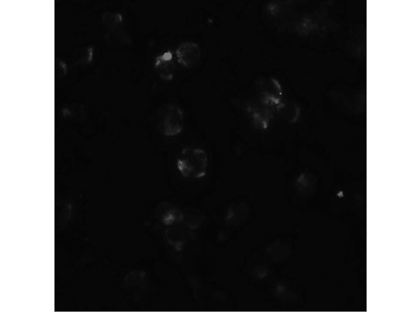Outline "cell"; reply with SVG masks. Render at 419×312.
<instances>
[{"instance_id": "7", "label": "cell", "mask_w": 419, "mask_h": 312, "mask_svg": "<svg viewBox=\"0 0 419 312\" xmlns=\"http://www.w3.org/2000/svg\"><path fill=\"white\" fill-rule=\"evenodd\" d=\"M249 214V207L243 202L230 205L224 215L225 223L229 226H236L241 223Z\"/></svg>"}, {"instance_id": "1", "label": "cell", "mask_w": 419, "mask_h": 312, "mask_svg": "<svg viewBox=\"0 0 419 312\" xmlns=\"http://www.w3.org/2000/svg\"><path fill=\"white\" fill-rule=\"evenodd\" d=\"M159 221L165 241L177 252L186 247L202 224L198 214L172 204L161 210Z\"/></svg>"}, {"instance_id": "2", "label": "cell", "mask_w": 419, "mask_h": 312, "mask_svg": "<svg viewBox=\"0 0 419 312\" xmlns=\"http://www.w3.org/2000/svg\"><path fill=\"white\" fill-rule=\"evenodd\" d=\"M175 163L176 170L182 178L197 181L207 175L210 168V158L207 152L203 148L188 146L179 151Z\"/></svg>"}, {"instance_id": "6", "label": "cell", "mask_w": 419, "mask_h": 312, "mask_svg": "<svg viewBox=\"0 0 419 312\" xmlns=\"http://www.w3.org/2000/svg\"><path fill=\"white\" fill-rule=\"evenodd\" d=\"M176 59L174 51L166 50L159 53L154 60V68L163 80H171L175 73Z\"/></svg>"}, {"instance_id": "3", "label": "cell", "mask_w": 419, "mask_h": 312, "mask_svg": "<svg viewBox=\"0 0 419 312\" xmlns=\"http://www.w3.org/2000/svg\"><path fill=\"white\" fill-rule=\"evenodd\" d=\"M185 114L182 107L175 103L166 104L161 110L159 124L162 133L167 138L179 135L184 128Z\"/></svg>"}, {"instance_id": "5", "label": "cell", "mask_w": 419, "mask_h": 312, "mask_svg": "<svg viewBox=\"0 0 419 312\" xmlns=\"http://www.w3.org/2000/svg\"><path fill=\"white\" fill-rule=\"evenodd\" d=\"M174 54L176 61L184 67H191L196 64L200 56L201 49L198 43L191 40L180 42L175 50Z\"/></svg>"}, {"instance_id": "4", "label": "cell", "mask_w": 419, "mask_h": 312, "mask_svg": "<svg viewBox=\"0 0 419 312\" xmlns=\"http://www.w3.org/2000/svg\"><path fill=\"white\" fill-rule=\"evenodd\" d=\"M244 110L251 124L259 130H265L269 126L275 112L257 97L249 100L246 103Z\"/></svg>"}]
</instances>
